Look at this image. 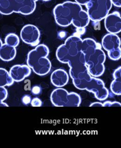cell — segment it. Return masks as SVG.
Segmentation results:
<instances>
[{
	"label": "cell",
	"mask_w": 121,
	"mask_h": 148,
	"mask_svg": "<svg viewBox=\"0 0 121 148\" xmlns=\"http://www.w3.org/2000/svg\"><path fill=\"white\" fill-rule=\"evenodd\" d=\"M20 37L23 41L27 44L36 46L40 42V32L36 26L27 24L24 25L21 29Z\"/></svg>",
	"instance_id": "9"
},
{
	"label": "cell",
	"mask_w": 121,
	"mask_h": 148,
	"mask_svg": "<svg viewBox=\"0 0 121 148\" xmlns=\"http://www.w3.org/2000/svg\"><path fill=\"white\" fill-rule=\"evenodd\" d=\"M16 49L6 44H3L0 48V59L4 62L12 60L16 56Z\"/></svg>",
	"instance_id": "13"
},
{
	"label": "cell",
	"mask_w": 121,
	"mask_h": 148,
	"mask_svg": "<svg viewBox=\"0 0 121 148\" xmlns=\"http://www.w3.org/2000/svg\"><path fill=\"white\" fill-rule=\"evenodd\" d=\"M52 104L56 107H78L81 103V97L76 93H69L62 87H57L50 95Z\"/></svg>",
	"instance_id": "6"
},
{
	"label": "cell",
	"mask_w": 121,
	"mask_h": 148,
	"mask_svg": "<svg viewBox=\"0 0 121 148\" xmlns=\"http://www.w3.org/2000/svg\"><path fill=\"white\" fill-rule=\"evenodd\" d=\"M49 54V49L46 45L38 44L27 55L28 66L38 76L47 75L52 69V63L47 57Z\"/></svg>",
	"instance_id": "4"
},
{
	"label": "cell",
	"mask_w": 121,
	"mask_h": 148,
	"mask_svg": "<svg viewBox=\"0 0 121 148\" xmlns=\"http://www.w3.org/2000/svg\"><path fill=\"white\" fill-rule=\"evenodd\" d=\"M82 38L76 35L68 37L65 44L60 46L56 50V57L62 63L71 62L82 54Z\"/></svg>",
	"instance_id": "5"
},
{
	"label": "cell",
	"mask_w": 121,
	"mask_h": 148,
	"mask_svg": "<svg viewBox=\"0 0 121 148\" xmlns=\"http://www.w3.org/2000/svg\"><path fill=\"white\" fill-rule=\"evenodd\" d=\"M31 100H32V98L28 95L24 96L22 98V102L24 105H28L29 103H30V102H31Z\"/></svg>",
	"instance_id": "21"
},
{
	"label": "cell",
	"mask_w": 121,
	"mask_h": 148,
	"mask_svg": "<svg viewBox=\"0 0 121 148\" xmlns=\"http://www.w3.org/2000/svg\"><path fill=\"white\" fill-rule=\"evenodd\" d=\"M112 5L116 7H121V0H111Z\"/></svg>",
	"instance_id": "23"
},
{
	"label": "cell",
	"mask_w": 121,
	"mask_h": 148,
	"mask_svg": "<svg viewBox=\"0 0 121 148\" xmlns=\"http://www.w3.org/2000/svg\"><path fill=\"white\" fill-rule=\"evenodd\" d=\"M14 82L9 72L3 68H0V87L10 86Z\"/></svg>",
	"instance_id": "16"
},
{
	"label": "cell",
	"mask_w": 121,
	"mask_h": 148,
	"mask_svg": "<svg viewBox=\"0 0 121 148\" xmlns=\"http://www.w3.org/2000/svg\"><path fill=\"white\" fill-rule=\"evenodd\" d=\"M32 73V69L28 65H15L9 71L10 75L15 82H20L28 77Z\"/></svg>",
	"instance_id": "11"
},
{
	"label": "cell",
	"mask_w": 121,
	"mask_h": 148,
	"mask_svg": "<svg viewBox=\"0 0 121 148\" xmlns=\"http://www.w3.org/2000/svg\"><path fill=\"white\" fill-rule=\"evenodd\" d=\"M8 97L7 90L4 87H0V107H7V104L4 102V101Z\"/></svg>",
	"instance_id": "18"
},
{
	"label": "cell",
	"mask_w": 121,
	"mask_h": 148,
	"mask_svg": "<svg viewBox=\"0 0 121 148\" xmlns=\"http://www.w3.org/2000/svg\"><path fill=\"white\" fill-rule=\"evenodd\" d=\"M31 105L33 107H40L42 106V101L38 98H34L31 100Z\"/></svg>",
	"instance_id": "20"
},
{
	"label": "cell",
	"mask_w": 121,
	"mask_h": 148,
	"mask_svg": "<svg viewBox=\"0 0 121 148\" xmlns=\"http://www.w3.org/2000/svg\"><path fill=\"white\" fill-rule=\"evenodd\" d=\"M104 27L109 33L117 34L121 30V18L118 11L108 14L104 18Z\"/></svg>",
	"instance_id": "10"
},
{
	"label": "cell",
	"mask_w": 121,
	"mask_h": 148,
	"mask_svg": "<svg viewBox=\"0 0 121 148\" xmlns=\"http://www.w3.org/2000/svg\"><path fill=\"white\" fill-rule=\"evenodd\" d=\"M85 6L90 20L99 22L109 14L112 4L111 0H90Z\"/></svg>",
	"instance_id": "7"
},
{
	"label": "cell",
	"mask_w": 121,
	"mask_h": 148,
	"mask_svg": "<svg viewBox=\"0 0 121 148\" xmlns=\"http://www.w3.org/2000/svg\"><path fill=\"white\" fill-rule=\"evenodd\" d=\"M90 0H75V2L78 3L80 5H85Z\"/></svg>",
	"instance_id": "24"
},
{
	"label": "cell",
	"mask_w": 121,
	"mask_h": 148,
	"mask_svg": "<svg viewBox=\"0 0 121 148\" xmlns=\"http://www.w3.org/2000/svg\"><path fill=\"white\" fill-rule=\"evenodd\" d=\"M82 52L89 73L94 77H100L104 71L106 61V54L101 44L92 38H85L82 40Z\"/></svg>",
	"instance_id": "3"
},
{
	"label": "cell",
	"mask_w": 121,
	"mask_h": 148,
	"mask_svg": "<svg viewBox=\"0 0 121 148\" xmlns=\"http://www.w3.org/2000/svg\"><path fill=\"white\" fill-rule=\"evenodd\" d=\"M113 80L111 84V90L112 92L117 95H121V67L117 68L113 74Z\"/></svg>",
	"instance_id": "14"
},
{
	"label": "cell",
	"mask_w": 121,
	"mask_h": 148,
	"mask_svg": "<svg viewBox=\"0 0 121 148\" xmlns=\"http://www.w3.org/2000/svg\"><path fill=\"white\" fill-rule=\"evenodd\" d=\"M90 107H103V103L99 101L95 102L92 103V104L90 105Z\"/></svg>",
	"instance_id": "25"
},
{
	"label": "cell",
	"mask_w": 121,
	"mask_h": 148,
	"mask_svg": "<svg viewBox=\"0 0 121 148\" xmlns=\"http://www.w3.org/2000/svg\"><path fill=\"white\" fill-rule=\"evenodd\" d=\"M16 12V5L12 0H0V13L10 15Z\"/></svg>",
	"instance_id": "15"
},
{
	"label": "cell",
	"mask_w": 121,
	"mask_h": 148,
	"mask_svg": "<svg viewBox=\"0 0 121 148\" xmlns=\"http://www.w3.org/2000/svg\"><path fill=\"white\" fill-rule=\"evenodd\" d=\"M68 65L70 67V76L76 87L79 90H86L94 93L99 101L105 100L108 98L109 91L103 82L92 76L88 71L83 53L78 58L69 63Z\"/></svg>",
	"instance_id": "1"
},
{
	"label": "cell",
	"mask_w": 121,
	"mask_h": 148,
	"mask_svg": "<svg viewBox=\"0 0 121 148\" xmlns=\"http://www.w3.org/2000/svg\"><path fill=\"white\" fill-rule=\"evenodd\" d=\"M2 45H3V42H2L1 40L0 39V48H1V47Z\"/></svg>",
	"instance_id": "26"
},
{
	"label": "cell",
	"mask_w": 121,
	"mask_h": 148,
	"mask_svg": "<svg viewBox=\"0 0 121 148\" xmlns=\"http://www.w3.org/2000/svg\"><path fill=\"white\" fill-rule=\"evenodd\" d=\"M32 93L34 94V95H38L39 93H40L41 92V88L39 87V86H34L32 89Z\"/></svg>",
	"instance_id": "22"
},
{
	"label": "cell",
	"mask_w": 121,
	"mask_h": 148,
	"mask_svg": "<svg viewBox=\"0 0 121 148\" xmlns=\"http://www.w3.org/2000/svg\"><path fill=\"white\" fill-rule=\"evenodd\" d=\"M50 80L55 87H62L69 82V76L65 70L62 69H57L52 73Z\"/></svg>",
	"instance_id": "12"
},
{
	"label": "cell",
	"mask_w": 121,
	"mask_h": 148,
	"mask_svg": "<svg viewBox=\"0 0 121 148\" xmlns=\"http://www.w3.org/2000/svg\"><path fill=\"white\" fill-rule=\"evenodd\" d=\"M20 39L17 35L14 33L8 34L5 38V44L8 46L16 48L19 44Z\"/></svg>",
	"instance_id": "17"
},
{
	"label": "cell",
	"mask_w": 121,
	"mask_h": 148,
	"mask_svg": "<svg viewBox=\"0 0 121 148\" xmlns=\"http://www.w3.org/2000/svg\"><path fill=\"white\" fill-rule=\"evenodd\" d=\"M101 46L107 51L108 57L111 60L116 61L120 58V41L116 34L109 33L105 35L102 38Z\"/></svg>",
	"instance_id": "8"
},
{
	"label": "cell",
	"mask_w": 121,
	"mask_h": 148,
	"mask_svg": "<svg viewBox=\"0 0 121 148\" xmlns=\"http://www.w3.org/2000/svg\"><path fill=\"white\" fill-rule=\"evenodd\" d=\"M53 15L57 24L62 27L73 24L77 28H85L90 21L87 12L76 2L66 1L57 5Z\"/></svg>",
	"instance_id": "2"
},
{
	"label": "cell",
	"mask_w": 121,
	"mask_h": 148,
	"mask_svg": "<svg viewBox=\"0 0 121 148\" xmlns=\"http://www.w3.org/2000/svg\"><path fill=\"white\" fill-rule=\"evenodd\" d=\"M121 104L118 101H105L103 103V107H120Z\"/></svg>",
	"instance_id": "19"
},
{
	"label": "cell",
	"mask_w": 121,
	"mask_h": 148,
	"mask_svg": "<svg viewBox=\"0 0 121 148\" xmlns=\"http://www.w3.org/2000/svg\"><path fill=\"white\" fill-rule=\"evenodd\" d=\"M43 1H50V0H43Z\"/></svg>",
	"instance_id": "27"
}]
</instances>
